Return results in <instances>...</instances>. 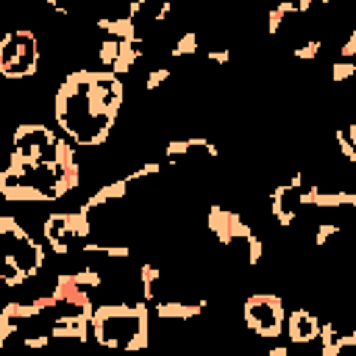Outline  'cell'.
<instances>
[{"instance_id":"obj_3","label":"cell","mask_w":356,"mask_h":356,"mask_svg":"<svg viewBox=\"0 0 356 356\" xmlns=\"http://www.w3.org/2000/svg\"><path fill=\"white\" fill-rule=\"evenodd\" d=\"M0 242H3V286L14 289L19 284H28L39 278L44 267V248L31 236L28 225H22L17 217L3 214L0 217Z\"/></svg>"},{"instance_id":"obj_2","label":"cell","mask_w":356,"mask_h":356,"mask_svg":"<svg viewBox=\"0 0 356 356\" xmlns=\"http://www.w3.org/2000/svg\"><path fill=\"white\" fill-rule=\"evenodd\" d=\"M150 312L145 300H114L92 309V337L117 350H139L147 345Z\"/></svg>"},{"instance_id":"obj_4","label":"cell","mask_w":356,"mask_h":356,"mask_svg":"<svg viewBox=\"0 0 356 356\" xmlns=\"http://www.w3.org/2000/svg\"><path fill=\"white\" fill-rule=\"evenodd\" d=\"M42 47L33 31L17 28L0 39V75L8 81H25L39 72Z\"/></svg>"},{"instance_id":"obj_1","label":"cell","mask_w":356,"mask_h":356,"mask_svg":"<svg viewBox=\"0 0 356 356\" xmlns=\"http://www.w3.org/2000/svg\"><path fill=\"white\" fill-rule=\"evenodd\" d=\"M122 100L125 89L114 70H72L53 97V117L72 145L103 147L111 136Z\"/></svg>"},{"instance_id":"obj_5","label":"cell","mask_w":356,"mask_h":356,"mask_svg":"<svg viewBox=\"0 0 356 356\" xmlns=\"http://www.w3.org/2000/svg\"><path fill=\"white\" fill-rule=\"evenodd\" d=\"M284 323H286V312H284V303L278 295H250L245 300V328L259 334V337H267V339H275L284 334Z\"/></svg>"},{"instance_id":"obj_6","label":"cell","mask_w":356,"mask_h":356,"mask_svg":"<svg viewBox=\"0 0 356 356\" xmlns=\"http://www.w3.org/2000/svg\"><path fill=\"white\" fill-rule=\"evenodd\" d=\"M320 331H323V323L314 312H306V309H295L286 314V337L289 342L295 345H309L312 339H320Z\"/></svg>"}]
</instances>
